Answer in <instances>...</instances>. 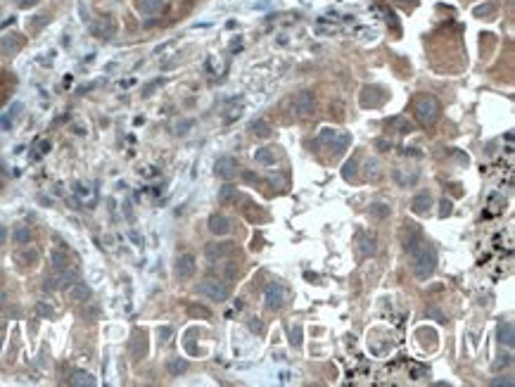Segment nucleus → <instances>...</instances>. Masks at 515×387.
Returning a JSON list of instances; mask_svg holds the SVG:
<instances>
[{"label":"nucleus","instance_id":"f03ea898","mask_svg":"<svg viewBox=\"0 0 515 387\" xmlns=\"http://www.w3.org/2000/svg\"><path fill=\"white\" fill-rule=\"evenodd\" d=\"M440 100L434 95H420L418 100H416V119H418L423 126H432L437 119H440Z\"/></svg>","mask_w":515,"mask_h":387},{"label":"nucleus","instance_id":"8fccbe9b","mask_svg":"<svg viewBox=\"0 0 515 387\" xmlns=\"http://www.w3.org/2000/svg\"><path fill=\"white\" fill-rule=\"evenodd\" d=\"M404 154L408 157V154H413V157H423V152L420 150H416V147H404Z\"/></svg>","mask_w":515,"mask_h":387},{"label":"nucleus","instance_id":"f257e3e1","mask_svg":"<svg viewBox=\"0 0 515 387\" xmlns=\"http://www.w3.org/2000/svg\"><path fill=\"white\" fill-rule=\"evenodd\" d=\"M437 269V249L430 242H423L416 252H413V273L418 280H427Z\"/></svg>","mask_w":515,"mask_h":387},{"label":"nucleus","instance_id":"aec40b11","mask_svg":"<svg viewBox=\"0 0 515 387\" xmlns=\"http://www.w3.org/2000/svg\"><path fill=\"white\" fill-rule=\"evenodd\" d=\"M136 7L143 14H157L164 7V0H136Z\"/></svg>","mask_w":515,"mask_h":387},{"label":"nucleus","instance_id":"6ab92c4d","mask_svg":"<svg viewBox=\"0 0 515 387\" xmlns=\"http://www.w3.org/2000/svg\"><path fill=\"white\" fill-rule=\"evenodd\" d=\"M430 207H432V197H430V193H418L411 200V209L416 212V214H427V209Z\"/></svg>","mask_w":515,"mask_h":387},{"label":"nucleus","instance_id":"13d9d810","mask_svg":"<svg viewBox=\"0 0 515 387\" xmlns=\"http://www.w3.org/2000/svg\"><path fill=\"white\" fill-rule=\"evenodd\" d=\"M76 193H79V195H88V190H86L83 186H76Z\"/></svg>","mask_w":515,"mask_h":387},{"label":"nucleus","instance_id":"7c9ffc66","mask_svg":"<svg viewBox=\"0 0 515 387\" xmlns=\"http://www.w3.org/2000/svg\"><path fill=\"white\" fill-rule=\"evenodd\" d=\"M510 364H513V356H510V354H503V356H499V359L492 364V371H494V373H501V371H506Z\"/></svg>","mask_w":515,"mask_h":387},{"label":"nucleus","instance_id":"c03bdc74","mask_svg":"<svg viewBox=\"0 0 515 387\" xmlns=\"http://www.w3.org/2000/svg\"><path fill=\"white\" fill-rule=\"evenodd\" d=\"M17 259H24V262H29V266H31V264L38 262V254H36L34 249H31V252H24V254H19Z\"/></svg>","mask_w":515,"mask_h":387},{"label":"nucleus","instance_id":"cd10ccee","mask_svg":"<svg viewBox=\"0 0 515 387\" xmlns=\"http://www.w3.org/2000/svg\"><path fill=\"white\" fill-rule=\"evenodd\" d=\"M219 273H221V278H226V280H233V278L240 276V266H238L235 262H228V264H223V266H221Z\"/></svg>","mask_w":515,"mask_h":387},{"label":"nucleus","instance_id":"1a4fd4ad","mask_svg":"<svg viewBox=\"0 0 515 387\" xmlns=\"http://www.w3.org/2000/svg\"><path fill=\"white\" fill-rule=\"evenodd\" d=\"M195 269H197V264H195V256L193 254H181L176 259V266H173V273L178 280H188V278H193Z\"/></svg>","mask_w":515,"mask_h":387},{"label":"nucleus","instance_id":"473e14b6","mask_svg":"<svg viewBox=\"0 0 515 387\" xmlns=\"http://www.w3.org/2000/svg\"><path fill=\"white\" fill-rule=\"evenodd\" d=\"M219 200H221V202H233V200H238V190H235L233 186L219 188Z\"/></svg>","mask_w":515,"mask_h":387},{"label":"nucleus","instance_id":"4d7b16f0","mask_svg":"<svg viewBox=\"0 0 515 387\" xmlns=\"http://www.w3.org/2000/svg\"><path fill=\"white\" fill-rule=\"evenodd\" d=\"M131 240L136 242V245H143V240H140V235L138 233H131Z\"/></svg>","mask_w":515,"mask_h":387},{"label":"nucleus","instance_id":"39448f33","mask_svg":"<svg viewBox=\"0 0 515 387\" xmlns=\"http://www.w3.org/2000/svg\"><path fill=\"white\" fill-rule=\"evenodd\" d=\"M79 280V271L71 269V266H67V269H60L55 273V276H50L45 278V290H67L71 283H76Z\"/></svg>","mask_w":515,"mask_h":387},{"label":"nucleus","instance_id":"a211bd4d","mask_svg":"<svg viewBox=\"0 0 515 387\" xmlns=\"http://www.w3.org/2000/svg\"><path fill=\"white\" fill-rule=\"evenodd\" d=\"M21 45H24V41H21V36H17V34H7V36H3V41H0V48H3V53H7V55H14Z\"/></svg>","mask_w":515,"mask_h":387},{"label":"nucleus","instance_id":"dca6fc26","mask_svg":"<svg viewBox=\"0 0 515 387\" xmlns=\"http://www.w3.org/2000/svg\"><path fill=\"white\" fill-rule=\"evenodd\" d=\"M209 230L214 235H228L230 233V221L223 214H214L209 216Z\"/></svg>","mask_w":515,"mask_h":387},{"label":"nucleus","instance_id":"58836bf2","mask_svg":"<svg viewBox=\"0 0 515 387\" xmlns=\"http://www.w3.org/2000/svg\"><path fill=\"white\" fill-rule=\"evenodd\" d=\"M193 126H195L193 119H183V121H178V124H176V133H178V136H183V133H188V128H193Z\"/></svg>","mask_w":515,"mask_h":387},{"label":"nucleus","instance_id":"423d86ee","mask_svg":"<svg viewBox=\"0 0 515 387\" xmlns=\"http://www.w3.org/2000/svg\"><path fill=\"white\" fill-rule=\"evenodd\" d=\"M264 297H266V306L271 311H280L288 302V295H285V288L280 283H271L264 292Z\"/></svg>","mask_w":515,"mask_h":387},{"label":"nucleus","instance_id":"2f4dec72","mask_svg":"<svg viewBox=\"0 0 515 387\" xmlns=\"http://www.w3.org/2000/svg\"><path fill=\"white\" fill-rule=\"evenodd\" d=\"M188 371V361L186 359H171L169 361V373L171 375H181Z\"/></svg>","mask_w":515,"mask_h":387},{"label":"nucleus","instance_id":"4468645a","mask_svg":"<svg viewBox=\"0 0 515 387\" xmlns=\"http://www.w3.org/2000/svg\"><path fill=\"white\" fill-rule=\"evenodd\" d=\"M496 338H499V342L506 347H513L515 345V328L510 321H503V323H499V328H496Z\"/></svg>","mask_w":515,"mask_h":387},{"label":"nucleus","instance_id":"c9c22d12","mask_svg":"<svg viewBox=\"0 0 515 387\" xmlns=\"http://www.w3.org/2000/svg\"><path fill=\"white\" fill-rule=\"evenodd\" d=\"M337 133H340V131H335V128H321V136H318V140H321V143H328V145H330V143L335 140Z\"/></svg>","mask_w":515,"mask_h":387},{"label":"nucleus","instance_id":"f3484780","mask_svg":"<svg viewBox=\"0 0 515 387\" xmlns=\"http://www.w3.org/2000/svg\"><path fill=\"white\" fill-rule=\"evenodd\" d=\"M131 354H133V359H143L145 354H147V340H145V332H136L133 335V342H131Z\"/></svg>","mask_w":515,"mask_h":387},{"label":"nucleus","instance_id":"c756f323","mask_svg":"<svg viewBox=\"0 0 515 387\" xmlns=\"http://www.w3.org/2000/svg\"><path fill=\"white\" fill-rule=\"evenodd\" d=\"M14 242H17V245H29V242H31V230H29V226H17V228H14Z\"/></svg>","mask_w":515,"mask_h":387},{"label":"nucleus","instance_id":"4c0bfd02","mask_svg":"<svg viewBox=\"0 0 515 387\" xmlns=\"http://www.w3.org/2000/svg\"><path fill=\"white\" fill-rule=\"evenodd\" d=\"M425 314H427V318H434L437 323H447V316H444V314H442L440 309H434V306H430V309H427Z\"/></svg>","mask_w":515,"mask_h":387},{"label":"nucleus","instance_id":"7ed1b4c3","mask_svg":"<svg viewBox=\"0 0 515 387\" xmlns=\"http://www.w3.org/2000/svg\"><path fill=\"white\" fill-rule=\"evenodd\" d=\"M195 290H197V295L212 299V302H226L230 297V288L221 280H202Z\"/></svg>","mask_w":515,"mask_h":387},{"label":"nucleus","instance_id":"37998d69","mask_svg":"<svg viewBox=\"0 0 515 387\" xmlns=\"http://www.w3.org/2000/svg\"><path fill=\"white\" fill-rule=\"evenodd\" d=\"M188 311H190L193 316H202V318H209V316H212V311L204 309V306H190Z\"/></svg>","mask_w":515,"mask_h":387},{"label":"nucleus","instance_id":"4be33fe9","mask_svg":"<svg viewBox=\"0 0 515 387\" xmlns=\"http://www.w3.org/2000/svg\"><path fill=\"white\" fill-rule=\"evenodd\" d=\"M254 162L261 166H271V164H275V152L271 147H259L254 152Z\"/></svg>","mask_w":515,"mask_h":387},{"label":"nucleus","instance_id":"6e6d98bb","mask_svg":"<svg viewBox=\"0 0 515 387\" xmlns=\"http://www.w3.org/2000/svg\"><path fill=\"white\" fill-rule=\"evenodd\" d=\"M242 178L252 183V180H256V176H254V173H249V171H242Z\"/></svg>","mask_w":515,"mask_h":387},{"label":"nucleus","instance_id":"de8ad7c7","mask_svg":"<svg viewBox=\"0 0 515 387\" xmlns=\"http://www.w3.org/2000/svg\"><path fill=\"white\" fill-rule=\"evenodd\" d=\"M95 316H97V306H90V309L83 311V318H86V321H93Z\"/></svg>","mask_w":515,"mask_h":387},{"label":"nucleus","instance_id":"6e6552de","mask_svg":"<svg viewBox=\"0 0 515 387\" xmlns=\"http://www.w3.org/2000/svg\"><path fill=\"white\" fill-rule=\"evenodd\" d=\"M214 173H216L219 178H223V180H233L235 173H238V162H235L233 157L223 154V157L216 159V164H214Z\"/></svg>","mask_w":515,"mask_h":387},{"label":"nucleus","instance_id":"393cba45","mask_svg":"<svg viewBox=\"0 0 515 387\" xmlns=\"http://www.w3.org/2000/svg\"><path fill=\"white\" fill-rule=\"evenodd\" d=\"M368 212H371L373 219H380V221H382V219H387V216L392 214V207L390 204H385V202H373Z\"/></svg>","mask_w":515,"mask_h":387},{"label":"nucleus","instance_id":"c85d7f7f","mask_svg":"<svg viewBox=\"0 0 515 387\" xmlns=\"http://www.w3.org/2000/svg\"><path fill=\"white\" fill-rule=\"evenodd\" d=\"M19 112H21V102H14L12 107H10V114H5V117H0V124L5 126V128H10L14 119L19 117Z\"/></svg>","mask_w":515,"mask_h":387},{"label":"nucleus","instance_id":"5701e85b","mask_svg":"<svg viewBox=\"0 0 515 387\" xmlns=\"http://www.w3.org/2000/svg\"><path fill=\"white\" fill-rule=\"evenodd\" d=\"M249 131L254 133V136H259V138H268L273 128H271V124H268V121H264V119H254V121L249 124Z\"/></svg>","mask_w":515,"mask_h":387},{"label":"nucleus","instance_id":"a18cd8bd","mask_svg":"<svg viewBox=\"0 0 515 387\" xmlns=\"http://www.w3.org/2000/svg\"><path fill=\"white\" fill-rule=\"evenodd\" d=\"M171 335H173L171 328H159V340H162V342H169V340H171Z\"/></svg>","mask_w":515,"mask_h":387},{"label":"nucleus","instance_id":"603ef678","mask_svg":"<svg viewBox=\"0 0 515 387\" xmlns=\"http://www.w3.org/2000/svg\"><path fill=\"white\" fill-rule=\"evenodd\" d=\"M38 314H41V316H53V309L45 304H38Z\"/></svg>","mask_w":515,"mask_h":387},{"label":"nucleus","instance_id":"f8f14e48","mask_svg":"<svg viewBox=\"0 0 515 387\" xmlns=\"http://www.w3.org/2000/svg\"><path fill=\"white\" fill-rule=\"evenodd\" d=\"M67 295L71 302H79V304H83V302H88L90 295H93V290H90V285L81 283V280H76V283H71L67 288Z\"/></svg>","mask_w":515,"mask_h":387},{"label":"nucleus","instance_id":"ddd939ff","mask_svg":"<svg viewBox=\"0 0 515 387\" xmlns=\"http://www.w3.org/2000/svg\"><path fill=\"white\" fill-rule=\"evenodd\" d=\"M117 31V24L112 21V17H100V19L93 24V34L100 36V38H110Z\"/></svg>","mask_w":515,"mask_h":387},{"label":"nucleus","instance_id":"0eeeda50","mask_svg":"<svg viewBox=\"0 0 515 387\" xmlns=\"http://www.w3.org/2000/svg\"><path fill=\"white\" fill-rule=\"evenodd\" d=\"M314 107H316V100H314V93L311 90H302L299 95L295 97V105H292V110L299 119H309L314 114Z\"/></svg>","mask_w":515,"mask_h":387},{"label":"nucleus","instance_id":"79ce46f5","mask_svg":"<svg viewBox=\"0 0 515 387\" xmlns=\"http://www.w3.org/2000/svg\"><path fill=\"white\" fill-rule=\"evenodd\" d=\"M440 216H442V219H444V216H449V214H451V212H453V204H451V200H447V197H444V200H442L440 202Z\"/></svg>","mask_w":515,"mask_h":387},{"label":"nucleus","instance_id":"f704fd0d","mask_svg":"<svg viewBox=\"0 0 515 387\" xmlns=\"http://www.w3.org/2000/svg\"><path fill=\"white\" fill-rule=\"evenodd\" d=\"M290 345L302 347V325H292L290 328Z\"/></svg>","mask_w":515,"mask_h":387},{"label":"nucleus","instance_id":"e433bc0d","mask_svg":"<svg viewBox=\"0 0 515 387\" xmlns=\"http://www.w3.org/2000/svg\"><path fill=\"white\" fill-rule=\"evenodd\" d=\"M366 176H368V178H373V180H375V178L380 176V171H378V162H375V159H371V162H366Z\"/></svg>","mask_w":515,"mask_h":387},{"label":"nucleus","instance_id":"bb28decb","mask_svg":"<svg viewBox=\"0 0 515 387\" xmlns=\"http://www.w3.org/2000/svg\"><path fill=\"white\" fill-rule=\"evenodd\" d=\"M390 128H397L399 133H411L413 131V124L408 121V119H404V117H394V119H390Z\"/></svg>","mask_w":515,"mask_h":387},{"label":"nucleus","instance_id":"72a5a7b5","mask_svg":"<svg viewBox=\"0 0 515 387\" xmlns=\"http://www.w3.org/2000/svg\"><path fill=\"white\" fill-rule=\"evenodd\" d=\"M356 169H358V162L356 159H349V162L344 164V169H342V176L347 180H354L356 178Z\"/></svg>","mask_w":515,"mask_h":387},{"label":"nucleus","instance_id":"20e7f679","mask_svg":"<svg viewBox=\"0 0 515 387\" xmlns=\"http://www.w3.org/2000/svg\"><path fill=\"white\" fill-rule=\"evenodd\" d=\"M399 238H401V245H404V249H406V252H411V254L420 247V245H423V233H420V226L416 221H404Z\"/></svg>","mask_w":515,"mask_h":387},{"label":"nucleus","instance_id":"3c124183","mask_svg":"<svg viewBox=\"0 0 515 387\" xmlns=\"http://www.w3.org/2000/svg\"><path fill=\"white\" fill-rule=\"evenodd\" d=\"M50 152V143L48 140H43L41 145H38V154H48Z\"/></svg>","mask_w":515,"mask_h":387},{"label":"nucleus","instance_id":"2eb2a0df","mask_svg":"<svg viewBox=\"0 0 515 387\" xmlns=\"http://www.w3.org/2000/svg\"><path fill=\"white\" fill-rule=\"evenodd\" d=\"M420 173L416 169H394V180H397L401 188H408L413 183H418Z\"/></svg>","mask_w":515,"mask_h":387},{"label":"nucleus","instance_id":"09e8293b","mask_svg":"<svg viewBox=\"0 0 515 387\" xmlns=\"http://www.w3.org/2000/svg\"><path fill=\"white\" fill-rule=\"evenodd\" d=\"M484 12H487V14H492V12H494V5H487V7H477V10H475V14H477V17H482V14H484Z\"/></svg>","mask_w":515,"mask_h":387},{"label":"nucleus","instance_id":"412c9836","mask_svg":"<svg viewBox=\"0 0 515 387\" xmlns=\"http://www.w3.org/2000/svg\"><path fill=\"white\" fill-rule=\"evenodd\" d=\"M358 245H361V254H364V256L375 254V235L361 233V235H358Z\"/></svg>","mask_w":515,"mask_h":387},{"label":"nucleus","instance_id":"bf43d9fd","mask_svg":"<svg viewBox=\"0 0 515 387\" xmlns=\"http://www.w3.org/2000/svg\"><path fill=\"white\" fill-rule=\"evenodd\" d=\"M3 304H5V295L0 292V309H3Z\"/></svg>","mask_w":515,"mask_h":387},{"label":"nucleus","instance_id":"a19ab883","mask_svg":"<svg viewBox=\"0 0 515 387\" xmlns=\"http://www.w3.org/2000/svg\"><path fill=\"white\" fill-rule=\"evenodd\" d=\"M492 385L494 387H513V378H510V375H501V378H494Z\"/></svg>","mask_w":515,"mask_h":387},{"label":"nucleus","instance_id":"ea45409f","mask_svg":"<svg viewBox=\"0 0 515 387\" xmlns=\"http://www.w3.org/2000/svg\"><path fill=\"white\" fill-rule=\"evenodd\" d=\"M247 325H249V330L254 332V335H261V332H264V323H261V318H249Z\"/></svg>","mask_w":515,"mask_h":387},{"label":"nucleus","instance_id":"9b49d317","mask_svg":"<svg viewBox=\"0 0 515 387\" xmlns=\"http://www.w3.org/2000/svg\"><path fill=\"white\" fill-rule=\"evenodd\" d=\"M385 93L378 88V86H366L361 90V105L364 107H380V105L385 102Z\"/></svg>","mask_w":515,"mask_h":387},{"label":"nucleus","instance_id":"5fc2aeb1","mask_svg":"<svg viewBox=\"0 0 515 387\" xmlns=\"http://www.w3.org/2000/svg\"><path fill=\"white\" fill-rule=\"evenodd\" d=\"M38 0H19V7H34Z\"/></svg>","mask_w":515,"mask_h":387},{"label":"nucleus","instance_id":"864d4df0","mask_svg":"<svg viewBox=\"0 0 515 387\" xmlns=\"http://www.w3.org/2000/svg\"><path fill=\"white\" fill-rule=\"evenodd\" d=\"M5 242H7V228L0 223V245H5Z\"/></svg>","mask_w":515,"mask_h":387},{"label":"nucleus","instance_id":"b1692460","mask_svg":"<svg viewBox=\"0 0 515 387\" xmlns=\"http://www.w3.org/2000/svg\"><path fill=\"white\" fill-rule=\"evenodd\" d=\"M71 385H76V387H93L95 385V378L90 373H86V371H76L74 375H71Z\"/></svg>","mask_w":515,"mask_h":387},{"label":"nucleus","instance_id":"a878e982","mask_svg":"<svg viewBox=\"0 0 515 387\" xmlns=\"http://www.w3.org/2000/svg\"><path fill=\"white\" fill-rule=\"evenodd\" d=\"M50 262H53V269L60 271V269H67L69 266V256L60 249H53V254H50Z\"/></svg>","mask_w":515,"mask_h":387},{"label":"nucleus","instance_id":"49530a36","mask_svg":"<svg viewBox=\"0 0 515 387\" xmlns=\"http://www.w3.org/2000/svg\"><path fill=\"white\" fill-rule=\"evenodd\" d=\"M375 147H378L380 152H387V150L392 147V143L390 140H385V138H380V140H375Z\"/></svg>","mask_w":515,"mask_h":387},{"label":"nucleus","instance_id":"9d476101","mask_svg":"<svg viewBox=\"0 0 515 387\" xmlns=\"http://www.w3.org/2000/svg\"><path fill=\"white\" fill-rule=\"evenodd\" d=\"M235 249V242H207L204 245V254L207 259L212 262H219V259H226L230 252Z\"/></svg>","mask_w":515,"mask_h":387}]
</instances>
